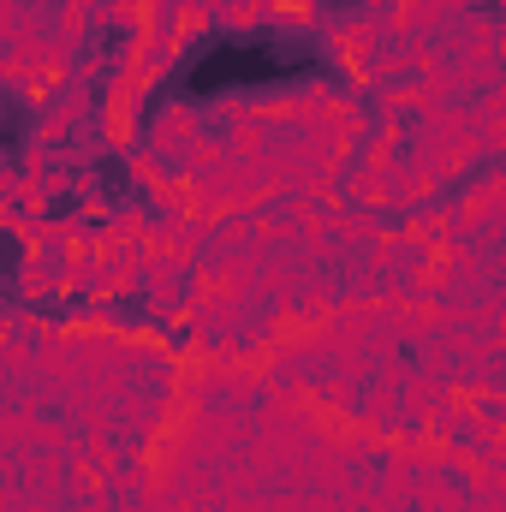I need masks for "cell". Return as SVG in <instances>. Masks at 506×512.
I'll list each match as a JSON object with an SVG mask.
<instances>
[{
    "label": "cell",
    "instance_id": "1",
    "mask_svg": "<svg viewBox=\"0 0 506 512\" xmlns=\"http://www.w3.org/2000/svg\"><path fill=\"white\" fill-rule=\"evenodd\" d=\"M298 60L274 42H215L191 72H185V90L191 96H215L227 84H268V78H292Z\"/></svg>",
    "mask_w": 506,
    "mask_h": 512
}]
</instances>
